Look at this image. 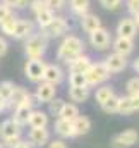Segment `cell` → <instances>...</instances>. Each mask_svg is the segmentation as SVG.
<instances>
[{
    "mask_svg": "<svg viewBox=\"0 0 139 148\" xmlns=\"http://www.w3.org/2000/svg\"><path fill=\"white\" fill-rule=\"evenodd\" d=\"M33 33H35V24L29 19H19L17 17V23H16L12 38H16V40H26V38L31 36Z\"/></svg>",
    "mask_w": 139,
    "mask_h": 148,
    "instance_id": "obj_13",
    "label": "cell"
},
{
    "mask_svg": "<svg viewBox=\"0 0 139 148\" xmlns=\"http://www.w3.org/2000/svg\"><path fill=\"white\" fill-rule=\"evenodd\" d=\"M28 126L29 127H48V112L33 109L29 114Z\"/></svg>",
    "mask_w": 139,
    "mask_h": 148,
    "instance_id": "obj_21",
    "label": "cell"
},
{
    "mask_svg": "<svg viewBox=\"0 0 139 148\" xmlns=\"http://www.w3.org/2000/svg\"><path fill=\"white\" fill-rule=\"evenodd\" d=\"M46 148H67V143H65L62 138H59V140H52V141H48Z\"/></svg>",
    "mask_w": 139,
    "mask_h": 148,
    "instance_id": "obj_41",
    "label": "cell"
},
{
    "mask_svg": "<svg viewBox=\"0 0 139 148\" xmlns=\"http://www.w3.org/2000/svg\"><path fill=\"white\" fill-rule=\"evenodd\" d=\"M35 17H36V24L40 26V29H46L53 23V19H55V12L50 10V9H45V10L38 12Z\"/></svg>",
    "mask_w": 139,
    "mask_h": 148,
    "instance_id": "obj_25",
    "label": "cell"
},
{
    "mask_svg": "<svg viewBox=\"0 0 139 148\" xmlns=\"http://www.w3.org/2000/svg\"><path fill=\"white\" fill-rule=\"evenodd\" d=\"M31 110H33V109H29V107H26V105H19V107H16V109H14V114H12L14 122H17L21 127L28 126V121H29V114H31Z\"/></svg>",
    "mask_w": 139,
    "mask_h": 148,
    "instance_id": "obj_23",
    "label": "cell"
},
{
    "mask_svg": "<svg viewBox=\"0 0 139 148\" xmlns=\"http://www.w3.org/2000/svg\"><path fill=\"white\" fill-rule=\"evenodd\" d=\"M138 97H139V93H138Z\"/></svg>",
    "mask_w": 139,
    "mask_h": 148,
    "instance_id": "obj_48",
    "label": "cell"
},
{
    "mask_svg": "<svg viewBox=\"0 0 139 148\" xmlns=\"http://www.w3.org/2000/svg\"><path fill=\"white\" fill-rule=\"evenodd\" d=\"M112 47H113V52H117V53H120V55H125V57H127V55H131V53H132V50H134V40L117 36L115 40H113Z\"/></svg>",
    "mask_w": 139,
    "mask_h": 148,
    "instance_id": "obj_20",
    "label": "cell"
},
{
    "mask_svg": "<svg viewBox=\"0 0 139 148\" xmlns=\"http://www.w3.org/2000/svg\"><path fill=\"white\" fill-rule=\"evenodd\" d=\"M55 93H57V86L55 84L41 81V83H38L33 97H35L36 103H48V102H52L55 98Z\"/></svg>",
    "mask_w": 139,
    "mask_h": 148,
    "instance_id": "obj_7",
    "label": "cell"
},
{
    "mask_svg": "<svg viewBox=\"0 0 139 148\" xmlns=\"http://www.w3.org/2000/svg\"><path fill=\"white\" fill-rule=\"evenodd\" d=\"M89 95H91V91H89V88L86 86V88H69V98L74 102V103H84L88 98H89Z\"/></svg>",
    "mask_w": 139,
    "mask_h": 148,
    "instance_id": "obj_24",
    "label": "cell"
},
{
    "mask_svg": "<svg viewBox=\"0 0 139 148\" xmlns=\"http://www.w3.org/2000/svg\"><path fill=\"white\" fill-rule=\"evenodd\" d=\"M113 93H115V91H113L112 86H108V84H102V86H98L96 91H95V102H96L98 105H102V103H105Z\"/></svg>",
    "mask_w": 139,
    "mask_h": 148,
    "instance_id": "obj_27",
    "label": "cell"
},
{
    "mask_svg": "<svg viewBox=\"0 0 139 148\" xmlns=\"http://www.w3.org/2000/svg\"><path fill=\"white\" fill-rule=\"evenodd\" d=\"M64 100H60V98H53L52 102H48V114L50 115H53V117H60V112L64 109Z\"/></svg>",
    "mask_w": 139,
    "mask_h": 148,
    "instance_id": "obj_31",
    "label": "cell"
},
{
    "mask_svg": "<svg viewBox=\"0 0 139 148\" xmlns=\"http://www.w3.org/2000/svg\"><path fill=\"white\" fill-rule=\"evenodd\" d=\"M16 23H17V17H16V16H12V17H9L7 21H3V23L0 24V29H2V33H3L5 36H12V33H14V28H16Z\"/></svg>",
    "mask_w": 139,
    "mask_h": 148,
    "instance_id": "obj_33",
    "label": "cell"
},
{
    "mask_svg": "<svg viewBox=\"0 0 139 148\" xmlns=\"http://www.w3.org/2000/svg\"><path fill=\"white\" fill-rule=\"evenodd\" d=\"M139 110V97L138 95H125L120 97V105H119V114L120 115H131Z\"/></svg>",
    "mask_w": 139,
    "mask_h": 148,
    "instance_id": "obj_16",
    "label": "cell"
},
{
    "mask_svg": "<svg viewBox=\"0 0 139 148\" xmlns=\"http://www.w3.org/2000/svg\"><path fill=\"white\" fill-rule=\"evenodd\" d=\"M0 148H3V143H2V141H0Z\"/></svg>",
    "mask_w": 139,
    "mask_h": 148,
    "instance_id": "obj_47",
    "label": "cell"
},
{
    "mask_svg": "<svg viewBox=\"0 0 139 148\" xmlns=\"http://www.w3.org/2000/svg\"><path fill=\"white\" fill-rule=\"evenodd\" d=\"M2 3L7 5V7H10L14 10V9H24V7H28L29 0H2Z\"/></svg>",
    "mask_w": 139,
    "mask_h": 148,
    "instance_id": "obj_35",
    "label": "cell"
},
{
    "mask_svg": "<svg viewBox=\"0 0 139 148\" xmlns=\"http://www.w3.org/2000/svg\"><path fill=\"white\" fill-rule=\"evenodd\" d=\"M110 41H112L110 33H108V29L103 28V26L98 28L96 31L89 33V45H91L95 50H106V48L110 47Z\"/></svg>",
    "mask_w": 139,
    "mask_h": 148,
    "instance_id": "obj_8",
    "label": "cell"
},
{
    "mask_svg": "<svg viewBox=\"0 0 139 148\" xmlns=\"http://www.w3.org/2000/svg\"><path fill=\"white\" fill-rule=\"evenodd\" d=\"M86 81H88V86H100L103 84L105 81L110 77V71L106 69L103 62H93L91 67L86 71Z\"/></svg>",
    "mask_w": 139,
    "mask_h": 148,
    "instance_id": "obj_4",
    "label": "cell"
},
{
    "mask_svg": "<svg viewBox=\"0 0 139 148\" xmlns=\"http://www.w3.org/2000/svg\"><path fill=\"white\" fill-rule=\"evenodd\" d=\"M103 64L106 66V69L110 71V74L122 73V71L127 67V57H125V55H120V53H117V52H113V53H110V55L105 59Z\"/></svg>",
    "mask_w": 139,
    "mask_h": 148,
    "instance_id": "obj_10",
    "label": "cell"
},
{
    "mask_svg": "<svg viewBox=\"0 0 139 148\" xmlns=\"http://www.w3.org/2000/svg\"><path fill=\"white\" fill-rule=\"evenodd\" d=\"M46 35L43 33H33L29 38H26V43H24V53L26 57L31 60V59H43L45 52H46Z\"/></svg>",
    "mask_w": 139,
    "mask_h": 148,
    "instance_id": "obj_2",
    "label": "cell"
},
{
    "mask_svg": "<svg viewBox=\"0 0 139 148\" xmlns=\"http://www.w3.org/2000/svg\"><path fill=\"white\" fill-rule=\"evenodd\" d=\"M132 69H134V71L139 74V57L136 59V60H134V62H132Z\"/></svg>",
    "mask_w": 139,
    "mask_h": 148,
    "instance_id": "obj_45",
    "label": "cell"
},
{
    "mask_svg": "<svg viewBox=\"0 0 139 148\" xmlns=\"http://www.w3.org/2000/svg\"><path fill=\"white\" fill-rule=\"evenodd\" d=\"M7 107H9V103H7V102H5V100H3V98L0 97V114L7 110Z\"/></svg>",
    "mask_w": 139,
    "mask_h": 148,
    "instance_id": "obj_44",
    "label": "cell"
},
{
    "mask_svg": "<svg viewBox=\"0 0 139 148\" xmlns=\"http://www.w3.org/2000/svg\"><path fill=\"white\" fill-rule=\"evenodd\" d=\"M89 5H91V0H69V7L72 14H76L79 17L89 12Z\"/></svg>",
    "mask_w": 139,
    "mask_h": 148,
    "instance_id": "obj_26",
    "label": "cell"
},
{
    "mask_svg": "<svg viewBox=\"0 0 139 148\" xmlns=\"http://www.w3.org/2000/svg\"><path fill=\"white\" fill-rule=\"evenodd\" d=\"M65 2H67V0H45L46 7H48L50 10H53V12L64 9V7H65Z\"/></svg>",
    "mask_w": 139,
    "mask_h": 148,
    "instance_id": "obj_37",
    "label": "cell"
},
{
    "mask_svg": "<svg viewBox=\"0 0 139 148\" xmlns=\"http://www.w3.org/2000/svg\"><path fill=\"white\" fill-rule=\"evenodd\" d=\"M72 124H74L76 136H84V134H88V133L91 131V119L86 117V115H81V114H79V115L72 121Z\"/></svg>",
    "mask_w": 139,
    "mask_h": 148,
    "instance_id": "obj_22",
    "label": "cell"
},
{
    "mask_svg": "<svg viewBox=\"0 0 139 148\" xmlns=\"http://www.w3.org/2000/svg\"><path fill=\"white\" fill-rule=\"evenodd\" d=\"M132 21H134V24H136V28L139 29V12H138V14H134V16H132Z\"/></svg>",
    "mask_w": 139,
    "mask_h": 148,
    "instance_id": "obj_46",
    "label": "cell"
},
{
    "mask_svg": "<svg viewBox=\"0 0 139 148\" xmlns=\"http://www.w3.org/2000/svg\"><path fill=\"white\" fill-rule=\"evenodd\" d=\"M14 83L12 81H0V97L9 103V98H10V95H12V91H14Z\"/></svg>",
    "mask_w": 139,
    "mask_h": 148,
    "instance_id": "obj_32",
    "label": "cell"
},
{
    "mask_svg": "<svg viewBox=\"0 0 139 148\" xmlns=\"http://www.w3.org/2000/svg\"><path fill=\"white\" fill-rule=\"evenodd\" d=\"M53 129H55V133H57L62 140L76 138V131H74V124H72V121L62 119V117H57V119H55V124H53Z\"/></svg>",
    "mask_w": 139,
    "mask_h": 148,
    "instance_id": "obj_14",
    "label": "cell"
},
{
    "mask_svg": "<svg viewBox=\"0 0 139 148\" xmlns=\"http://www.w3.org/2000/svg\"><path fill=\"white\" fill-rule=\"evenodd\" d=\"M35 103H36L35 97H33L24 86H14V91H12L10 98H9V107L16 109V107H19V105H26V107L33 109Z\"/></svg>",
    "mask_w": 139,
    "mask_h": 148,
    "instance_id": "obj_5",
    "label": "cell"
},
{
    "mask_svg": "<svg viewBox=\"0 0 139 148\" xmlns=\"http://www.w3.org/2000/svg\"><path fill=\"white\" fill-rule=\"evenodd\" d=\"M79 115V107H77V103H72V102H65L64 103V109L60 112V117L62 119H67V121H74L76 117Z\"/></svg>",
    "mask_w": 139,
    "mask_h": 148,
    "instance_id": "obj_29",
    "label": "cell"
},
{
    "mask_svg": "<svg viewBox=\"0 0 139 148\" xmlns=\"http://www.w3.org/2000/svg\"><path fill=\"white\" fill-rule=\"evenodd\" d=\"M81 53H84V41L76 35H65L59 45L57 59L64 64H69L70 60H74Z\"/></svg>",
    "mask_w": 139,
    "mask_h": 148,
    "instance_id": "obj_1",
    "label": "cell"
},
{
    "mask_svg": "<svg viewBox=\"0 0 139 148\" xmlns=\"http://www.w3.org/2000/svg\"><path fill=\"white\" fill-rule=\"evenodd\" d=\"M28 141L33 147H45L50 141V131L46 127H31L28 133Z\"/></svg>",
    "mask_w": 139,
    "mask_h": 148,
    "instance_id": "obj_11",
    "label": "cell"
},
{
    "mask_svg": "<svg viewBox=\"0 0 139 148\" xmlns=\"http://www.w3.org/2000/svg\"><path fill=\"white\" fill-rule=\"evenodd\" d=\"M10 148H35V147H33V145H31L28 140H22V138H21L17 143H14Z\"/></svg>",
    "mask_w": 139,
    "mask_h": 148,
    "instance_id": "obj_42",
    "label": "cell"
},
{
    "mask_svg": "<svg viewBox=\"0 0 139 148\" xmlns=\"http://www.w3.org/2000/svg\"><path fill=\"white\" fill-rule=\"evenodd\" d=\"M81 21H79V24H81V28H82V31L84 33H93V31H96L98 28H102L103 24H102V17L100 16H96V14H91V12H88V14H84V16H81L79 17Z\"/></svg>",
    "mask_w": 139,
    "mask_h": 148,
    "instance_id": "obj_18",
    "label": "cell"
},
{
    "mask_svg": "<svg viewBox=\"0 0 139 148\" xmlns=\"http://www.w3.org/2000/svg\"><path fill=\"white\" fill-rule=\"evenodd\" d=\"M119 105H120V97L119 95H112L105 103H102L100 107H102V110L105 114H119Z\"/></svg>",
    "mask_w": 139,
    "mask_h": 148,
    "instance_id": "obj_28",
    "label": "cell"
},
{
    "mask_svg": "<svg viewBox=\"0 0 139 148\" xmlns=\"http://www.w3.org/2000/svg\"><path fill=\"white\" fill-rule=\"evenodd\" d=\"M7 50H9V43H7V40L3 36H0V57H3L5 53H7Z\"/></svg>",
    "mask_w": 139,
    "mask_h": 148,
    "instance_id": "obj_43",
    "label": "cell"
},
{
    "mask_svg": "<svg viewBox=\"0 0 139 148\" xmlns=\"http://www.w3.org/2000/svg\"><path fill=\"white\" fill-rule=\"evenodd\" d=\"M138 141H139V133L136 131V129H124L122 133L115 134L113 140H112L113 147H119V148L134 147Z\"/></svg>",
    "mask_w": 139,
    "mask_h": 148,
    "instance_id": "obj_9",
    "label": "cell"
},
{
    "mask_svg": "<svg viewBox=\"0 0 139 148\" xmlns=\"http://www.w3.org/2000/svg\"><path fill=\"white\" fill-rule=\"evenodd\" d=\"M125 91H127V95H138L139 93V76L131 77L125 83Z\"/></svg>",
    "mask_w": 139,
    "mask_h": 148,
    "instance_id": "obj_34",
    "label": "cell"
},
{
    "mask_svg": "<svg viewBox=\"0 0 139 148\" xmlns=\"http://www.w3.org/2000/svg\"><path fill=\"white\" fill-rule=\"evenodd\" d=\"M64 77H65V74H64L62 67H60L59 64H46L45 73H43V81L59 86V84L64 81Z\"/></svg>",
    "mask_w": 139,
    "mask_h": 148,
    "instance_id": "obj_12",
    "label": "cell"
},
{
    "mask_svg": "<svg viewBox=\"0 0 139 148\" xmlns=\"http://www.w3.org/2000/svg\"><path fill=\"white\" fill-rule=\"evenodd\" d=\"M12 16H14V10L0 2V24H2L3 21H7L9 17H12Z\"/></svg>",
    "mask_w": 139,
    "mask_h": 148,
    "instance_id": "obj_38",
    "label": "cell"
},
{
    "mask_svg": "<svg viewBox=\"0 0 139 148\" xmlns=\"http://www.w3.org/2000/svg\"><path fill=\"white\" fill-rule=\"evenodd\" d=\"M29 9H31V12L36 16L38 12H41V10L48 9V7H46L45 0H29Z\"/></svg>",
    "mask_w": 139,
    "mask_h": 148,
    "instance_id": "obj_36",
    "label": "cell"
},
{
    "mask_svg": "<svg viewBox=\"0 0 139 148\" xmlns=\"http://www.w3.org/2000/svg\"><path fill=\"white\" fill-rule=\"evenodd\" d=\"M100 3L103 5L106 10H117L122 5V0H100Z\"/></svg>",
    "mask_w": 139,
    "mask_h": 148,
    "instance_id": "obj_39",
    "label": "cell"
},
{
    "mask_svg": "<svg viewBox=\"0 0 139 148\" xmlns=\"http://www.w3.org/2000/svg\"><path fill=\"white\" fill-rule=\"evenodd\" d=\"M91 64H93V59L89 55H86V53H81L74 60H70L67 66H69V73H82L84 74L91 67Z\"/></svg>",
    "mask_w": 139,
    "mask_h": 148,
    "instance_id": "obj_19",
    "label": "cell"
},
{
    "mask_svg": "<svg viewBox=\"0 0 139 148\" xmlns=\"http://www.w3.org/2000/svg\"><path fill=\"white\" fill-rule=\"evenodd\" d=\"M45 67H46V62L43 59H28L26 66H24V74L26 77L31 81V83H41L43 81V73H45Z\"/></svg>",
    "mask_w": 139,
    "mask_h": 148,
    "instance_id": "obj_6",
    "label": "cell"
},
{
    "mask_svg": "<svg viewBox=\"0 0 139 148\" xmlns=\"http://www.w3.org/2000/svg\"><path fill=\"white\" fill-rule=\"evenodd\" d=\"M125 5H127V10H129L132 16L139 12V0H127Z\"/></svg>",
    "mask_w": 139,
    "mask_h": 148,
    "instance_id": "obj_40",
    "label": "cell"
},
{
    "mask_svg": "<svg viewBox=\"0 0 139 148\" xmlns=\"http://www.w3.org/2000/svg\"><path fill=\"white\" fill-rule=\"evenodd\" d=\"M43 31L48 33V36H53V38L65 36V35L69 33V23H67L64 17H57V16H55L53 23H52L46 29H43Z\"/></svg>",
    "mask_w": 139,
    "mask_h": 148,
    "instance_id": "obj_17",
    "label": "cell"
},
{
    "mask_svg": "<svg viewBox=\"0 0 139 148\" xmlns=\"http://www.w3.org/2000/svg\"><path fill=\"white\" fill-rule=\"evenodd\" d=\"M115 33H117V36L134 40V36L138 35V28H136V24H134L132 17H124V19H120V21H119V24H117Z\"/></svg>",
    "mask_w": 139,
    "mask_h": 148,
    "instance_id": "obj_15",
    "label": "cell"
},
{
    "mask_svg": "<svg viewBox=\"0 0 139 148\" xmlns=\"http://www.w3.org/2000/svg\"><path fill=\"white\" fill-rule=\"evenodd\" d=\"M21 134H22V127L14 122V119H5L0 122V141L7 147H12L14 143H17L21 140Z\"/></svg>",
    "mask_w": 139,
    "mask_h": 148,
    "instance_id": "obj_3",
    "label": "cell"
},
{
    "mask_svg": "<svg viewBox=\"0 0 139 148\" xmlns=\"http://www.w3.org/2000/svg\"><path fill=\"white\" fill-rule=\"evenodd\" d=\"M69 86L72 88H86L88 81H86V74L82 73H69ZM89 88V86H88Z\"/></svg>",
    "mask_w": 139,
    "mask_h": 148,
    "instance_id": "obj_30",
    "label": "cell"
}]
</instances>
